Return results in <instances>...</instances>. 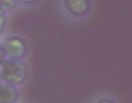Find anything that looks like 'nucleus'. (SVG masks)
<instances>
[{
	"mask_svg": "<svg viewBox=\"0 0 132 103\" xmlns=\"http://www.w3.org/2000/svg\"><path fill=\"white\" fill-rule=\"evenodd\" d=\"M27 75V67L22 60L6 59L0 66V77L5 83L17 86L22 84Z\"/></svg>",
	"mask_w": 132,
	"mask_h": 103,
	"instance_id": "f257e3e1",
	"label": "nucleus"
},
{
	"mask_svg": "<svg viewBox=\"0 0 132 103\" xmlns=\"http://www.w3.org/2000/svg\"><path fill=\"white\" fill-rule=\"evenodd\" d=\"M6 56L9 59L21 60L27 53V46L24 39L19 36H9L3 42Z\"/></svg>",
	"mask_w": 132,
	"mask_h": 103,
	"instance_id": "f03ea898",
	"label": "nucleus"
},
{
	"mask_svg": "<svg viewBox=\"0 0 132 103\" xmlns=\"http://www.w3.org/2000/svg\"><path fill=\"white\" fill-rule=\"evenodd\" d=\"M64 6L72 15L82 16L90 11V5L88 0H65Z\"/></svg>",
	"mask_w": 132,
	"mask_h": 103,
	"instance_id": "7ed1b4c3",
	"label": "nucleus"
},
{
	"mask_svg": "<svg viewBox=\"0 0 132 103\" xmlns=\"http://www.w3.org/2000/svg\"><path fill=\"white\" fill-rule=\"evenodd\" d=\"M18 95V90L15 86L8 83H0V103H15Z\"/></svg>",
	"mask_w": 132,
	"mask_h": 103,
	"instance_id": "20e7f679",
	"label": "nucleus"
},
{
	"mask_svg": "<svg viewBox=\"0 0 132 103\" xmlns=\"http://www.w3.org/2000/svg\"><path fill=\"white\" fill-rule=\"evenodd\" d=\"M18 4V0H0V8L5 12L10 11L16 7Z\"/></svg>",
	"mask_w": 132,
	"mask_h": 103,
	"instance_id": "39448f33",
	"label": "nucleus"
},
{
	"mask_svg": "<svg viewBox=\"0 0 132 103\" xmlns=\"http://www.w3.org/2000/svg\"><path fill=\"white\" fill-rule=\"evenodd\" d=\"M6 12L0 8V33H2L6 27Z\"/></svg>",
	"mask_w": 132,
	"mask_h": 103,
	"instance_id": "423d86ee",
	"label": "nucleus"
},
{
	"mask_svg": "<svg viewBox=\"0 0 132 103\" xmlns=\"http://www.w3.org/2000/svg\"><path fill=\"white\" fill-rule=\"evenodd\" d=\"M6 60V54L5 51V48L3 46V44L0 42V66L5 63Z\"/></svg>",
	"mask_w": 132,
	"mask_h": 103,
	"instance_id": "0eeeda50",
	"label": "nucleus"
},
{
	"mask_svg": "<svg viewBox=\"0 0 132 103\" xmlns=\"http://www.w3.org/2000/svg\"><path fill=\"white\" fill-rule=\"evenodd\" d=\"M96 103H115L113 100L111 99H100L99 101H97Z\"/></svg>",
	"mask_w": 132,
	"mask_h": 103,
	"instance_id": "6e6552de",
	"label": "nucleus"
},
{
	"mask_svg": "<svg viewBox=\"0 0 132 103\" xmlns=\"http://www.w3.org/2000/svg\"><path fill=\"white\" fill-rule=\"evenodd\" d=\"M0 80H1V77H0Z\"/></svg>",
	"mask_w": 132,
	"mask_h": 103,
	"instance_id": "1a4fd4ad",
	"label": "nucleus"
}]
</instances>
